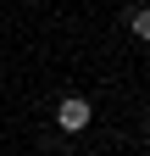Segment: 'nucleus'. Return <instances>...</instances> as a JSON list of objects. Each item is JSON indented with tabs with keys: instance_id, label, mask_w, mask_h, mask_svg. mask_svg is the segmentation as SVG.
I'll list each match as a JSON object with an SVG mask.
<instances>
[{
	"instance_id": "f257e3e1",
	"label": "nucleus",
	"mask_w": 150,
	"mask_h": 156,
	"mask_svg": "<svg viewBox=\"0 0 150 156\" xmlns=\"http://www.w3.org/2000/svg\"><path fill=\"white\" fill-rule=\"evenodd\" d=\"M89 123H95V106H89L84 95H67V101L56 106V128L61 134H84Z\"/></svg>"
},
{
	"instance_id": "f03ea898",
	"label": "nucleus",
	"mask_w": 150,
	"mask_h": 156,
	"mask_svg": "<svg viewBox=\"0 0 150 156\" xmlns=\"http://www.w3.org/2000/svg\"><path fill=\"white\" fill-rule=\"evenodd\" d=\"M128 34H134V39H145V45H150V6H139V11H128Z\"/></svg>"
}]
</instances>
